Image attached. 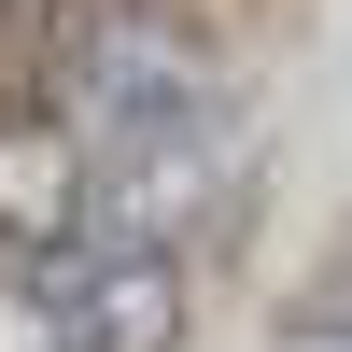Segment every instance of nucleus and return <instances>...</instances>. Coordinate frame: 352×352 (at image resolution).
Segmentation results:
<instances>
[{
	"instance_id": "obj_3",
	"label": "nucleus",
	"mask_w": 352,
	"mask_h": 352,
	"mask_svg": "<svg viewBox=\"0 0 352 352\" xmlns=\"http://www.w3.org/2000/svg\"><path fill=\"white\" fill-rule=\"evenodd\" d=\"M0 352H71V282L56 268H0Z\"/></svg>"
},
{
	"instance_id": "obj_6",
	"label": "nucleus",
	"mask_w": 352,
	"mask_h": 352,
	"mask_svg": "<svg viewBox=\"0 0 352 352\" xmlns=\"http://www.w3.org/2000/svg\"><path fill=\"white\" fill-rule=\"evenodd\" d=\"M0 14H28V0H0Z\"/></svg>"
},
{
	"instance_id": "obj_2",
	"label": "nucleus",
	"mask_w": 352,
	"mask_h": 352,
	"mask_svg": "<svg viewBox=\"0 0 352 352\" xmlns=\"http://www.w3.org/2000/svg\"><path fill=\"white\" fill-rule=\"evenodd\" d=\"M71 352H184V254L169 240H99L71 268Z\"/></svg>"
},
{
	"instance_id": "obj_5",
	"label": "nucleus",
	"mask_w": 352,
	"mask_h": 352,
	"mask_svg": "<svg viewBox=\"0 0 352 352\" xmlns=\"http://www.w3.org/2000/svg\"><path fill=\"white\" fill-rule=\"evenodd\" d=\"M324 324H352V282H338V296H324Z\"/></svg>"
},
{
	"instance_id": "obj_4",
	"label": "nucleus",
	"mask_w": 352,
	"mask_h": 352,
	"mask_svg": "<svg viewBox=\"0 0 352 352\" xmlns=\"http://www.w3.org/2000/svg\"><path fill=\"white\" fill-rule=\"evenodd\" d=\"M282 352H352V324H324V310H310V324L282 338Z\"/></svg>"
},
{
	"instance_id": "obj_1",
	"label": "nucleus",
	"mask_w": 352,
	"mask_h": 352,
	"mask_svg": "<svg viewBox=\"0 0 352 352\" xmlns=\"http://www.w3.org/2000/svg\"><path fill=\"white\" fill-rule=\"evenodd\" d=\"M99 254V141L71 127L56 85L0 99V268H56L71 282Z\"/></svg>"
}]
</instances>
